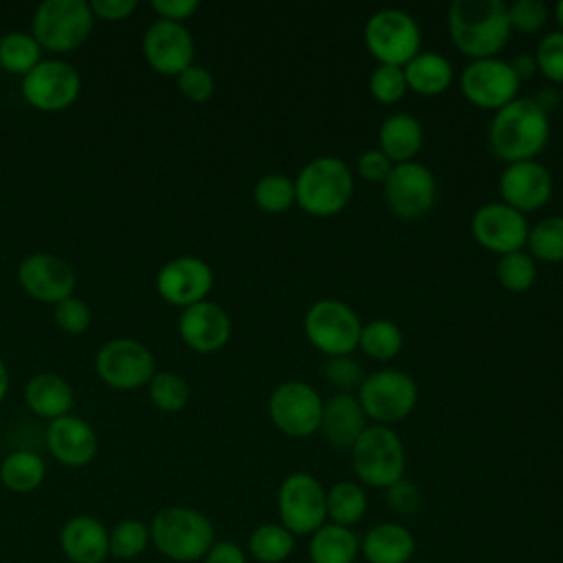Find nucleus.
<instances>
[{
	"instance_id": "f257e3e1",
	"label": "nucleus",
	"mask_w": 563,
	"mask_h": 563,
	"mask_svg": "<svg viewBox=\"0 0 563 563\" xmlns=\"http://www.w3.org/2000/svg\"><path fill=\"white\" fill-rule=\"evenodd\" d=\"M550 139V114L534 97H515L495 110L488 125V145L506 163L534 158Z\"/></svg>"
},
{
	"instance_id": "f03ea898",
	"label": "nucleus",
	"mask_w": 563,
	"mask_h": 563,
	"mask_svg": "<svg viewBox=\"0 0 563 563\" xmlns=\"http://www.w3.org/2000/svg\"><path fill=\"white\" fill-rule=\"evenodd\" d=\"M446 24L453 44L471 59L497 57L512 31L501 0H453Z\"/></svg>"
},
{
	"instance_id": "7ed1b4c3",
	"label": "nucleus",
	"mask_w": 563,
	"mask_h": 563,
	"mask_svg": "<svg viewBox=\"0 0 563 563\" xmlns=\"http://www.w3.org/2000/svg\"><path fill=\"white\" fill-rule=\"evenodd\" d=\"M295 202L310 216L339 213L354 191L352 169L339 156H317L295 176Z\"/></svg>"
},
{
	"instance_id": "20e7f679",
	"label": "nucleus",
	"mask_w": 563,
	"mask_h": 563,
	"mask_svg": "<svg viewBox=\"0 0 563 563\" xmlns=\"http://www.w3.org/2000/svg\"><path fill=\"white\" fill-rule=\"evenodd\" d=\"M150 539L156 550L172 561H198L216 543L213 523L194 508L169 506L154 515Z\"/></svg>"
},
{
	"instance_id": "39448f33",
	"label": "nucleus",
	"mask_w": 563,
	"mask_h": 563,
	"mask_svg": "<svg viewBox=\"0 0 563 563\" xmlns=\"http://www.w3.org/2000/svg\"><path fill=\"white\" fill-rule=\"evenodd\" d=\"M350 453L354 475L365 486L389 488L405 477V446L389 424H367Z\"/></svg>"
},
{
	"instance_id": "423d86ee",
	"label": "nucleus",
	"mask_w": 563,
	"mask_h": 563,
	"mask_svg": "<svg viewBox=\"0 0 563 563\" xmlns=\"http://www.w3.org/2000/svg\"><path fill=\"white\" fill-rule=\"evenodd\" d=\"M363 37L367 51L378 59V64L394 66H405L420 53L422 44V33L413 15L396 7L374 11L363 26Z\"/></svg>"
},
{
	"instance_id": "0eeeda50",
	"label": "nucleus",
	"mask_w": 563,
	"mask_h": 563,
	"mask_svg": "<svg viewBox=\"0 0 563 563\" xmlns=\"http://www.w3.org/2000/svg\"><path fill=\"white\" fill-rule=\"evenodd\" d=\"M358 314L341 299H317L303 314L306 339L325 356H345L358 347L361 339Z\"/></svg>"
},
{
	"instance_id": "6e6552de",
	"label": "nucleus",
	"mask_w": 563,
	"mask_h": 563,
	"mask_svg": "<svg viewBox=\"0 0 563 563\" xmlns=\"http://www.w3.org/2000/svg\"><path fill=\"white\" fill-rule=\"evenodd\" d=\"M367 418L389 424L407 418L418 402V385L402 369H378L363 378L356 394Z\"/></svg>"
},
{
	"instance_id": "1a4fd4ad",
	"label": "nucleus",
	"mask_w": 563,
	"mask_h": 563,
	"mask_svg": "<svg viewBox=\"0 0 563 563\" xmlns=\"http://www.w3.org/2000/svg\"><path fill=\"white\" fill-rule=\"evenodd\" d=\"M92 11L84 0H46L33 15V37L48 51H70L86 42Z\"/></svg>"
},
{
	"instance_id": "9d476101",
	"label": "nucleus",
	"mask_w": 563,
	"mask_h": 563,
	"mask_svg": "<svg viewBox=\"0 0 563 563\" xmlns=\"http://www.w3.org/2000/svg\"><path fill=\"white\" fill-rule=\"evenodd\" d=\"M277 510L282 526L297 534H312L325 523V488L303 471L284 477L277 490Z\"/></svg>"
},
{
	"instance_id": "9b49d317",
	"label": "nucleus",
	"mask_w": 563,
	"mask_h": 563,
	"mask_svg": "<svg viewBox=\"0 0 563 563\" xmlns=\"http://www.w3.org/2000/svg\"><path fill=\"white\" fill-rule=\"evenodd\" d=\"M321 413V394L303 380H284L268 398V416L273 424L290 438H306L319 431Z\"/></svg>"
},
{
	"instance_id": "f8f14e48",
	"label": "nucleus",
	"mask_w": 563,
	"mask_h": 563,
	"mask_svg": "<svg viewBox=\"0 0 563 563\" xmlns=\"http://www.w3.org/2000/svg\"><path fill=\"white\" fill-rule=\"evenodd\" d=\"M460 90L471 103L486 110H499L519 97V77L508 59H471L460 73Z\"/></svg>"
},
{
	"instance_id": "ddd939ff",
	"label": "nucleus",
	"mask_w": 563,
	"mask_h": 563,
	"mask_svg": "<svg viewBox=\"0 0 563 563\" xmlns=\"http://www.w3.org/2000/svg\"><path fill=\"white\" fill-rule=\"evenodd\" d=\"M438 185L433 172L418 161L394 163L385 178V200L394 216L413 220L424 216L435 202Z\"/></svg>"
},
{
	"instance_id": "4468645a",
	"label": "nucleus",
	"mask_w": 563,
	"mask_h": 563,
	"mask_svg": "<svg viewBox=\"0 0 563 563\" xmlns=\"http://www.w3.org/2000/svg\"><path fill=\"white\" fill-rule=\"evenodd\" d=\"M528 220L521 211L512 209L504 200L486 202L475 209L471 218L473 238L488 251L497 255H506L512 251H521L528 240Z\"/></svg>"
},
{
	"instance_id": "2eb2a0df",
	"label": "nucleus",
	"mask_w": 563,
	"mask_h": 563,
	"mask_svg": "<svg viewBox=\"0 0 563 563\" xmlns=\"http://www.w3.org/2000/svg\"><path fill=\"white\" fill-rule=\"evenodd\" d=\"M99 378L114 389H136L152 380L154 358L145 345L132 339H114L97 354Z\"/></svg>"
},
{
	"instance_id": "dca6fc26",
	"label": "nucleus",
	"mask_w": 563,
	"mask_h": 563,
	"mask_svg": "<svg viewBox=\"0 0 563 563\" xmlns=\"http://www.w3.org/2000/svg\"><path fill=\"white\" fill-rule=\"evenodd\" d=\"M79 86V75L70 64L62 59H46L24 75L22 95L37 110L57 112L77 99Z\"/></svg>"
},
{
	"instance_id": "f3484780",
	"label": "nucleus",
	"mask_w": 563,
	"mask_h": 563,
	"mask_svg": "<svg viewBox=\"0 0 563 563\" xmlns=\"http://www.w3.org/2000/svg\"><path fill=\"white\" fill-rule=\"evenodd\" d=\"M554 189L550 169L537 158L508 163L499 176V191L506 205L526 213L541 209Z\"/></svg>"
},
{
	"instance_id": "a211bd4d",
	"label": "nucleus",
	"mask_w": 563,
	"mask_h": 563,
	"mask_svg": "<svg viewBox=\"0 0 563 563\" xmlns=\"http://www.w3.org/2000/svg\"><path fill=\"white\" fill-rule=\"evenodd\" d=\"M211 286H213L211 266L205 260L194 255L169 260L156 277V288L161 297L174 306H185V308L198 301H205Z\"/></svg>"
},
{
	"instance_id": "6ab92c4d",
	"label": "nucleus",
	"mask_w": 563,
	"mask_h": 563,
	"mask_svg": "<svg viewBox=\"0 0 563 563\" xmlns=\"http://www.w3.org/2000/svg\"><path fill=\"white\" fill-rule=\"evenodd\" d=\"M143 53L161 75H180L194 62V37L172 20H156L143 37Z\"/></svg>"
},
{
	"instance_id": "aec40b11",
	"label": "nucleus",
	"mask_w": 563,
	"mask_h": 563,
	"mask_svg": "<svg viewBox=\"0 0 563 563\" xmlns=\"http://www.w3.org/2000/svg\"><path fill=\"white\" fill-rule=\"evenodd\" d=\"M18 279L31 297L46 303L64 301L75 288L73 268L64 260L48 253L29 255L20 264Z\"/></svg>"
},
{
	"instance_id": "412c9836",
	"label": "nucleus",
	"mask_w": 563,
	"mask_h": 563,
	"mask_svg": "<svg viewBox=\"0 0 563 563\" xmlns=\"http://www.w3.org/2000/svg\"><path fill=\"white\" fill-rule=\"evenodd\" d=\"M183 341L202 354L224 347L231 336V319L224 308L213 301H198L187 306L178 319Z\"/></svg>"
},
{
	"instance_id": "4be33fe9",
	"label": "nucleus",
	"mask_w": 563,
	"mask_h": 563,
	"mask_svg": "<svg viewBox=\"0 0 563 563\" xmlns=\"http://www.w3.org/2000/svg\"><path fill=\"white\" fill-rule=\"evenodd\" d=\"M319 429L332 446L352 449L358 435L367 429V413L354 394L339 391L323 402Z\"/></svg>"
},
{
	"instance_id": "5701e85b",
	"label": "nucleus",
	"mask_w": 563,
	"mask_h": 563,
	"mask_svg": "<svg viewBox=\"0 0 563 563\" xmlns=\"http://www.w3.org/2000/svg\"><path fill=\"white\" fill-rule=\"evenodd\" d=\"M46 444L62 464L84 466L95 457L97 435L88 422L66 413L48 424Z\"/></svg>"
},
{
	"instance_id": "b1692460",
	"label": "nucleus",
	"mask_w": 563,
	"mask_h": 563,
	"mask_svg": "<svg viewBox=\"0 0 563 563\" xmlns=\"http://www.w3.org/2000/svg\"><path fill=\"white\" fill-rule=\"evenodd\" d=\"M62 550L75 563H101L110 554V534L95 517H73L62 528Z\"/></svg>"
},
{
	"instance_id": "393cba45",
	"label": "nucleus",
	"mask_w": 563,
	"mask_h": 563,
	"mask_svg": "<svg viewBox=\"0 0 563 563\" xmlns=\"http://www.w3.org/2000/svg\"><path fill=\"white\" fill-rule=\"evenodd\" d=\"M413 552L411 530L396 521L376 523L361 539V554L367 563H409Z\"/></svg>"
},
{
	"instance_id": "a878e982",
	"label": "nucleus",
	"mask_w": 563,
	"mask_h": 563,
	"mask_svg": "<svg viewBox=\"0 0 563 563\" xmlns=\"http://www.w3.org/2000/svg\"><path fill=\"white\" fill-rule=\"evenodd\" d=\"M424 141V130L411 112H391L378 128V150L391 163L413 161Z\"/></svg>"
},
{
	"instance_id": "bb28decb",
	"label": "nucleus",
	"mask_w": 563,
	"mask_h": 563,
	"mask_svg": "<svg viewBox=\"0 0 563 563\" xmlns=\"http://www.w3.org/2000/svg\"><path fill=\"white\" fill-rule=\"evenodd\" d=\"M402 70L407 86L427 97L444 92L453 79V64L440 51H420L402 66Z\"/></svg>"
},
{
	"instance_id": "cd10ccee",
	"label": "nucleus",
	"mask_w": 563,
	"mask_h": 563,
	"mask_svg": "<svg viewBox=\"0 0 563 563\" xmlns=\"http://www.w3.org/2000/svg\"><path fill=\"white\" fill-rule=\"evenodd\" d=\"M308 554L312 563H354L361 554V539L352 528L325 521L310 534Z\"/></svg>"
},
{
	"instance_id": "c85d7f7f",
	"label": "nucleus",
	"mask_w": 563,
	"mask_h": 563,
	"mask_svg": "<svg viewBox=\"0 0 563 563\" xmlns=\"http://www.w3.org/2000/svg\"><path fill=\"white\" fill-rule=\"evenodd\" d=\"M26 405L44 418H62L73 405V389L70 385L57 374H37L29 380L26 389Z\"/></svg>"
},
{
	"instance_id": "c756f323",
	"label": "nucleus",
	"mask_w": 563,
	"mask_h": 563,
	"mask_svg": "<svg viewBox=\"0 0 563 563\" xmlns=\"http://www.w3.org/2000/svg\"><path fill=\"white\" fill-rule=\"evenodd\" d=\"M365 510L367 495L358 482L343 479L325 490V512L332 519V523L352 528L365 517Z\"/></svg>"
},
{
	"instance_id": "7c9ffc66",
	"label": "nucleus",
	"mask_w": 563,
	"mask_h": 563,
	"mask_svg": "<svg viewBox=\"0 0 563 563\" xmlns=\"http://www.w3.org/2000/svg\"><path fill=\"white\" fill-rule=\"evenodd\" d=\"M295 550V534L282 523H262L249 537V552L260 563H282Z\"/></svg>"
},
{
	"instance_id": "2f4dec72",
	"label": "nucleus",
	"mask_w": 563,
	"mask_h": 563,
	"mask_svg": "<svg viewBox=\"0 0 563 563\" xmlns=\"http://www.w3.org/2000/svg\"><path fill=\"white\" fill-rule=\"evenodd\" d=\"M0 479L9 490L29 493L44 479V462L31 451H15L4 457L0 466Z\"/></svg>"
},
{
	"instance_id": "473e14b6",
	"label": "nucleus",
	"mask_w": 563,
	"mask_h": 563,
	"mask_svg": "<svg viewBox=\"0 0 563 563\" xmlns=\"http://www.w3.org/2000/svg\"><path fill=\"white\" fill-rule=\"evenodd\" d=\"M358 347L376 361H389L402 347V332L391 319H372L361 328Z\"/></svg>"
},
{
	"instance_id": "72a5a7b5",
	"label": "nucleus",
	"mask_w": 563,
	"mask_h": 563,
	"mask_svg": "<svg viewBox=\"0 0 563 563\" xmlns=\"http://www.w3.org/2000/svg\"><path fill=\"white\" fill-rule=\"evenodd\" d=\"M526 246L541 262H563V216H545L532 224Z\"/></svg>"
},
{
	"instance_id": "f704fd0d",
	"label": "nucleus",
	"mask_w": 563,
	"mask_h": 563,
	"mask_svg": "<svg viewBox=\"0 0 563 563\" xmlns=\"http://www.w3.org/2000/svg\"><path fill=\"white\" fill-rule=\"evenodd\" d=\"M40 44L33 35L9 33L0 40V66L15 75H26L40 64Z\"/></svg>"
},
{
	"instance_id": "c9c22d12",
	"label": "nucleus",
	"mask_w": 563,
	"mask_h": 563,
	"mask_svg": "<svg viewBox=\"0 0 563 563\" xmlns=\"http://www.w3.org/2000/svg\"><path fill=\"white\" fill-rule=\"evenodd\" d=\"M253 198L260 209L268 213H282L295 202V183L279 172L264 174L253 187Z\"/></svg>"
},
{
	"instance_id": "e433bc0d",
	"label": "nucleus",
	"mask_w": 563,
	"mask_h": 563,
	"mask_svg": "<svg viewBox=\"0 0 563 563\" xmlns=\"http://www.w3.org/2000/svg\"><path fill=\"white\" fill-rule=\"evenodd\" d=\"M495 273L504 288H508L512 292H523L537 279V264L530 253L512 251V253L499 255Z\"/></svg>"
},
{
	"instance_id": "4c0bfd02",
	"label": "nucleus",
	"mask_w": 563,
	"mask_h": 563,
	"mask_svg": "<svg viewBox=\"0 0 563 563\" xmlns=\"http://www.w3.org/2000/svg\"><path fill=\"white\" fill-rule=\"evenodd\" d=\"M150 398L163 411H180L189 400V385L174 372H154L150 380Z\"/></svg>"
},
{
	"instance_id": "58836bf2",
	"label": "nucleus",
	"mask_w": 563,
	"mask_h": 563,
	"mask_svg": "<svg viewBox=\"0 0 563 563\" xmlns=\"http://www.w3.org/2000/svg\"><path fill=\"white\" fill-rule=\"evenodd\" d=\"M369 92L380 103H396L407 92V79L402 66L394 64H376L369 73Z\"/></svg>"
},
{
	"instance_id": "ea45409f",
	"label": "nucleus",
	"mask_w": 563,
	"mask_h": 563,
	"mask_svg": "<svg viewBox=\"0 0 563 563\" xmlns=\"http://www.w3.org/2000/svg\"><path fill=\"white\" fill-rule=\"evenodd\" d=\"M147 541H150V530L145 523L136 519L121 521L110 532V554L117 559H134L145 550Z\"/></svg>"
},
{
	"instance_id": "a19ab883",
	"label": "nucleus",
	"mask_w": 563,
	"mask_h": 563,
	"mask_svg": "<svg viewBox=\"0 0 563 563\" xmlns=\"http://www.w3.org/2000/svg\"><path fill=\"white\" fill-rule=\"evenodd\" d=\"M537 59V68L550 79V81H563V31H550L545 33L539 44L537 51L532 53Z\"/></svg>"
},
{
	"instance_id": "79ce46f5",
	"label": "nucleus",
	"mask_w": 563,
	"mask_h": 563,
	"mask_svg": "<svg viewBox=\"0 0 563 563\" xmlns=\"http://www.w3.org/2000/svg\"><path fill=\"white\" fill-rule=\"evenodd\" d=\"M321 372L332 385L341 387L343 391L354 389V387L358 389L363 378H365L363 365L358 361H354L350 354H345V356H325V363L321 365Z\"/></svg>"
},
{
	"instance_id": "37998d69",
	"label": "nucleus",
	"mask_w": 563,
	"mask_h": 563,
	"mask_svg": "<svg viewBox=\"0 0 563 563\" xmlns=\"http://www.w3.org/2000/svg\"><path fill=\"white\" fill-rule=\"evenodd\" d=\"M510 29L521 33H534L548 22V4L541 0H515L508 4Z\"/></svg>"
},
{
	"instance_id": "c03bdc74",
	"label": "nucleus",
	"mask_w": 563,
	"mask_h": 563,
	"mask_svg": "<svg viewBox=\"0 0 563 563\" xmlns=\"http://www.w3.org/2000/svg\"><path fill=\"white\" fill-rule=\"evenodd\" d=\"M178 90L189 101H205L213 92V77L205 66L191 64L178 75Z\"/></svg>"
},
{
	"instance_id": "a18cd8bd",
	"label": "nucleus",
	"mask_w": 563,
	"mask_h": 563,
	"mask_svg": "<svg viewBox=\"0 0 563 563\" xmlns=\"http://www.w3.org/2000/svg\"><path fill=\"white\" fill-rule=\"evenodd\" d=\"M55 321L64 332L79 334L90 325V308L81 299H75L70 295V297H66L64 301L57 303Z\"/></svg>"
},
{
	"instance_id": "49530a36",
	"label": "nucleus",
	"mask_w": 563,
	"mask_h": 563,
	"mask_svg": "<svg viewBox=\"0 0 563 563\" xmlns=\"http://www.w3.org/2000/svg\"><path fill=\"white\" fill-rule=\"evenodd\" d=\"M387 490V504L394 512L398 515H411L420 508V501H422V495L418 490V486L409 479H398L396 484H391Z\"/></svg>"
},
{
	"instance_id": "de8ad7c7",
	"label": "nucleus",
	"mask_w": 563,
	"mask_h": 563,
	"mask_svg": "<svg viewBox=\"0 0 563 563\" xmlns=\"http://www.w3.org/2000/svg\"><path fill=\"white\" fill-rule=\"evenodd\" d=\"M391 167H394V163L378 147L365 150L356 158V169H358L361 178H365L369 183H385Z\"/></svg>"
},
{
	"instance_id": "09e8293b",
	"label": "nucleus",
	"mask_w": 563,
	"mask_h": 563,
	"mask_svg": "<svg viewBox=\"0 0 563 563\" xmlns=\"http://www.w3.org/2000/svg\"><path fill=\"white\" fill-rule=\"evenodd\" d=\"M152 9L163 15V20L180 22L198 9V0H152Z\"/></svg>"
},
{
	"instance_id": "8fccbe9b",
	"label": "nucleus",
	"mask_w": 563,
	"mask_h": 563,
	"mask_svg": "<svg viewBox=\"0 0 563 563\" xmlns=\"http://www.w3.org/2000/svg\"><path fill=\"white\" fill-rule=\"evenodd\" d=\"M136 9L134 0H92L90 11L103 20H123Z\"/></svg>"
},
{
	"instance_id": "3c124183",
	"label": "nucleus",
	"mask_w": 563,
	"mask_h": 563,
	"mask_svg": "<svg viewBox=\"0 0 563 563\" xmlns=\"http://www.w3.org/2000/svg\"><path fill=\"white\" fill-rule=\"evenodd\" d=\"M205 563H246V554L233 541H216L205 554Z\"/></svg>"
},
{
	"instance_id": "603ef678",
	"label": "nucleus",
	"mask_w": 563,
	"mask_h": 563,
	"mask_svg": "<svg viewBox=\"0 0 563 563\" xmlns=\"http://www.w3.org/2000/svg\"><path fill=\"white\" fill-rule=\"evenodd\" d=\"M510 66H512L515 75L519 77V81H521V79H528V77L534 75V70H537V59H534L532 53H519V55H515V57L510 59Z\"/></svg>"
},
{
	"instance_id": "864d4df0",
	"label": "nucleus",
	"mask_w": 563,
	"mask_h": 563,
	"mask_svg": "<svg viewBox=\"0 0 563 563\" xmlns=\"http://www.w3.org/2000/svg\"><path fill=\"white\" fill-rule=\"evenodd\" d=\"M7 389H9V374H7V367H4V363L0 361V400L4 398Z\"/></svg>"
},
{
	"instance_id": "5fc2aeb1",
	"label": "nucleus",
	"mask_w": 563,
	"mask_h": 563,
	"mask_svg": "<svg viewBox=\"0 0 563 563\" xmlns=\"http://www.w3.org/2000/svg\"><path fill=\"white\" fill-rule=\"evenodd\" d=\"M554 13H556V20H559V24H561V31H563V0L556 4Z\"/></svg>"
},
{
	"instance_id": "6e6d98bb",
	"label": "nucleus",
	"mask_w": 563,
	"mask_h": 563,
	"mask_svg": "<svg viewBox=\"0 0 563 563\" xmlns=\"http://www.w3.org/2000/svg\"><path fill=\"white\" fill-rule=\"evenodd\" d=\"M409 563H424V561H409Z\"/></svg>"
}]
</instances>
